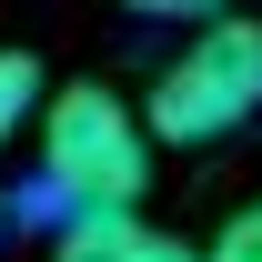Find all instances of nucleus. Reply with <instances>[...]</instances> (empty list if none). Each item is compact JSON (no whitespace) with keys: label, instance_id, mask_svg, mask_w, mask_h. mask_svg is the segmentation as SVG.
<instances>
[{"label":"nucleus","instance_id":"obj_7","mask_svg":"<svg viewBox=\"0 0 262 262\" xmlns=\"http://www.w3.org/2000/svg\"><path fill=\"white\" fill-rule=\"evenodd\" d=\"M10 212H20V202H0V232H10Z\"/></svg>","mask_w":262,"mask_h":262},{"label":"nucleus","instance_id":"obj_6","mask_svg":"<svg viewBox=\"0 0 262 262\" xmlns=\"http://www.w3.org/2000/svg\"><path fill=\"white\" fill-rule=\"evenodd\" d=\"M121 10H141V20H212V10H232V0H121Z\"/></svg>","mask_w":262,"mask_h":262},{"label":"nucleus","instance_id":"obj_2","mask_svg":"<svg viewBox=\"0 0 262 262\" xmlns=\"http://www.w3.org/2000/svg\"><path fill=\"white\" fill-rule=\"evenodd\" d=\"M262 111V20L232 0V10H212V20H192V40L162 61V81H151V141H182V151H202V141H222V131H242Z\"/></svg>","mask_w":262,"mask_h":262},{"label":"nucleus","instance_id":"obj_3","mask_svg":"<svg viewBox=\"0 0 262 262\" xmlns=\"http://www.w3.org/2000/svg\"><path fill=\"white\" fill-rule=\"evenodd\" d=\"M51 262H202V252H182L171 232L131 222V212H61V252Z\"/></svg>","mask_w":262,"mask_h":262},{"label":"nucleus","instance_id":"obj_1","mask_svg":"<svg viewBox=\"0 0 262 262\" xmlns=\"http://www.w3.org/2000/svg\"><path fill=\"white\" fill-rule=\"evenodd\" d=\"M151 192V121L101 81H71L40 111V192L31 212H131Z\"/></svg>","mask_w":262,"mask_h":262},{"label":"nucleus","instance_id":"obj_4","mask_svg":"<svg viewBox=\"0 0 262 262\" xmlns=\"http://www.w3.org/2000/svg\"><path fill=\"white\" fill-rule=\"evenodd\" d=\"M31 111H40V61H31V51H0V151L20 141Z\"/></svg>","mask_w":262,"mask_h":262},{"label":"nucleus","instance_id":"obj_5","mask_svg":"<svg viewBox=\"0 0 262 262\" xmlns=\"http://www.w3.org/2000/svg\"><path fill=\"white\" fill-rule=\"evenodd\" d=\"M202 262H262V202H252V212H232V222L212 232V252H202Z\"/></svg>","mask_w":262,"mask_h":262}]
</instances>
